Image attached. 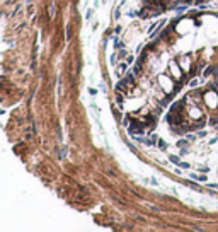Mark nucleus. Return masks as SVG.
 I'll use <instances>...</instances> for the list:
<instances>
[{"label": "nucleus", "mask_w": 218, "mask_h": 232, "mask_svg": "<svg viewBox=\"0 0 218 232\" xmlns=\"http://www.w3.org/2000/svg\"><path fill=\"white\" fill-rule=\"evenodd\" d=\"M211 125H218V116H213L211 118Z\"/></svg>", "instance_id": "obj_21"}, {"label": "nucleus", "mask_w": 218, "mask_h": 232, "mask_svg": "<svg viewBox=\"0 0 218 232\" xmlns=\"http://www.w3.org/2000/svg\"><path fill=\"white\" fill-rule=\"evenodd\" d=\"M54 14H56V9H54V5H49V17H53Z\"/></svg>", "instance_id": "obj_13"}, {"label": "nucleus", "mask_w": 218, "mask_h": 232, "mask_svg": "<svg viewBox=\"0 0 218 232\" xmlns=\"http://www.w3.org/2000/svg\"><path fill=\"white\" fill-rule=\"evenodd\" d=\"M187 114H189V118H192V119H201V109L198 108V104H192V108L187 109Z\"/></svg>", "instance_id": "obj_4"}, {"label": "nucleus", "mask_w": 218, "mask_h": 232, "mask_svg": "<svg viewBox=\"0 0 218 232\" xmlns=\"http://www.w3.org/2000/svg\"><path fill=\"white\" fill-rule=\"evenodd\" d=\"M187 143H189V140H187V138H184V140H181V142H177V145H179L181 148H186Z\"/></svg>", "instance_id": "obj_8"}, {"label": "nucleus", "mask_w": 218, "mask_h": 232, "mask_svg": "<svg viewBox=\"0 0 218 232\" xmlns=\"http://www.w3.org/2000/svg\"><path fill=\"white\" fill-rule=\"evenodd\" d=\"M169 74H170V77H172V79H176V80H179V82L184 79V74H182V70H181V67L177 65L176 60H170L169 61Z\"/></svg>", "instance_id": "obj_1"}, {"label": "nucleus", "mask_w": 218, "mask_h": 232, "mask_svg": "<svg viewBox=\"0 0 218 232\" xmlns=\"http://www.w3.org/2000/svg\"><path fill=\"white\" fill-rule=\"evenodd\" d=\"M170 162H174V164H177V166H179V164H181V161H179V157H176V155H170Z\"/></svg>", "instance_id": "obj_11"}, {"label": "nucleus", "mask_w": 218, "mask_h": 232, "mask_svg": "<svg viewBox=\"0 0 218 232\" xmlns=\"http://www.w3.org/2000/svg\"><path fill=\"white\" fill-rule=\"evenodd\" d=\"M213 70H215V67H208V68H206V70H205V75H210V74H211Z\"/></svg>", "instance_id": "obj_18"}, {"label": "nucleus", "mask_w": 218, "mask_h": 232, "mask_svg": "<svg viewBox=\"0 0 218 232\" xmlns=\"http://www.w3.org/2000/svg\"><path fill=\"white\" fill-rule=\"evenodd\" d=\"M199 171H201V172H208V167H206V166H201V167H199Z\"/></svg>", "instance_id": "obj_22"}, {"label": "nucleus", "mask_w": 218, "mask_h": 232, "mask_svg": "<svg viewBox=\"0 0 218 232\" xmlns=\"http://www.w3.org/2000/svg\"><path fill=\"white\" fill-rule=\"evenodd\" d=\"M126 72V65H119L118 67V75H123Z\"/></svg>", "instance_id": "obj_9"}, {"label": "nucleus", "mask_w": 218, "mask_h": 232, "mask_svg": "<svg viewBox=\"0 0 218 232\" xmlns=\"http://www.w3.org/2000/svg\"><path fill=\"white\" fill-rule=\"evenodd\" d=\"M189 85H191V87H196V85H198V80H192Z\"/></svg>", "instance_id": "obj_25"}, {"label": "nucleus", "mask_w": 218, "mask_h": 232, "mask_svg": "<svg viewBox=\"0 0 218 232\" xmlns=\"http://www.w3.org/2000/svg\"><path fill=\"white\" fill-rule=\"evenodd\" d=\"M67 38H68V39L72 38V27H70V26L67 27Z\"/></svg>", "instance_id": "obj_19"}, {"label": "nucleus", "mask_w": 218, "mask_h": 232, "mask_svg": "<svg viewBox=\"0 0 218 232\" xmlns=\"http://www.w3.org/2000/svg\"><path fill=\"white\" fill-rule=\"evenodd\" d=\"M186 138L189 140V142H194V140H196V135H191V133H186Z\"/></svg>", "instance_id": "obj_14"}, {"label": "nucleus", "mask_w": 218, "mask_h": 232, "mask_svg": "<svg viewBox=\"0 0 218 232\" xmlns=\"http://www.w3.org/2000/svg\"><path fill=\"white\" fill-rule=\"evenodd\" d=\"M116 99H118V103H119V104H123V96H121V92L116 94Z\"/></svg>", "instance_id": "obj_17"}, {"label": "nucleus", "mask_w": 218, "mask_h": 232, "mask_svg": "<svg viewBox=\"0 0 218 232\" xmlns=\"http://www.w3.org/2000/svg\"><path fill=\"white\" fill-rule=\"evenodd\" d=\"M206 186H208V188H211V190H215V188H218L216 184H213V183H208V184H206Z\"/></svg>", "instance_id": "obj_23"}, {"label": "nucleus", "mask_w": 218, "mask_h": 232, "mask_svg": "<svg viewBox=\"0 0 218 232\" xmlns=\"http://www.w3.org/2000/svg\"><path fill=\"white\" fill-rule=\"evenodd\" d=\"M155 142H158V140H157V137H155V135H150L147 140H145V143H147V145H155Z\"/></svg>", "instance_id": "obj_6"}, {"label": "nucleus", "mask_w": 218, "mask_h": 232, "mask_svg": "<svg viewBox=\"0 0 218 232\" xmlns=\"http://www.w3.org/2000/svg\"><path fill=\"white\" fill-rule=\"evenodd\" d=\"M145 128H147V125H145L143 121H131V123H130L128 132H130V135H133L135 132H136V133H143Z\"/></svg>", "instance_id": "obj_2"}, {"label": "nucleus", "mask_w": 218, "mask_h": 232, "mask_svg": "<svg viewBox=\"0 0 218 232\" xmlns=\"http://www.w3.org/2000/svg\"><path fill=\"white\" fill-rule=\"evenodd\" d=\"M141 65H143V63H140V61H138V63L135 65V67H133V72H135V75H136V74H140V72H141Z\"/></svg>", "instance_id": "obj_7"}, {"label": "nucleus", "mask_w": 218, "mask_h": 232, "mask_svg": "<svg viewBox=\"0 0 218 232\" xmlns=\"http://www.w3.org/2000/svg\"><path fill=\"white\" fill-rule=\"evenodd\" d=\"M128 84H130V80L126 77L123 79V80H119L118 84H116V92H126V90H128V87H126V85H128ZM130 85H131V84H130Z\"/></svg>", "instance_id": "obj_5"}, {"label": "nucleus", "mask_w": 218, "mask_h": 232, "mask_svg": "<svg viewBox=\"0 0 218 232\" xmlns=\"http://www.w3.org/2000/svg\"><path fill=\"white\" fill-rule=\"evenodd\" d=\"M186 7H187V5H179V7H176V12H184V10H186Z\"/></svg>", "instance_id": "obj_15"}, {"label": "nucleus", "mask_w": 218, "mask_h": 232, "mask_svg": "<svg viewBox=\"0 0 218 232\" xmlns=\"http://www.w3.org/2000/svg\"><path fill=\"white\" fill-rule=\"evenodd\" d=\"M148 208H150V210H153V212H158V206H155V205H150V203H148Z\"/></svg>", "instance_id": "obj_20"}, {"label": "nucleus", "mask_w": 218, "mask_h": 232, "mask_svg": "<svg viewBox=\"0 0 218 232\" xmlns=\"http://www.w3.org/2000/svg\"><path fill=\"white\" fill-rule=\"evenodd\" d=\"M145 58H147V51H145V53H141V55L138 56V61H140V63H143V61H145Z\"/></svg>", "instance_id": "obj_12"}, {"label": "nucleus", "mask_w": 218, "mask_h": 232, "mask_svg": "<svg viewBox=\"0 0 218 232\" xmlns=\"http://www.w3.org/2000/svg\"><path fill=\"white\" fill-rule=\"evenodd\" d=\"M126 55H128V53H126V50H119V53H118V56H119V58H125Z\"/></svg>", "instance_id": "obj_16"}, {"label": "nucleus", "mask_w": 218, "mask_h": 232, "mask_svg": "<svg viewBox=\"0 0 218 232\" xmlns=\"http://www.w3.org/2000/svg\"><path fill=\"white\" fill-rule=\"evenodd\" d=\"M201 99H203V92L201 90H194L192 94H187L184 101H186V103H192V104H199Z\"/></svg>", "instance_id": "obj_3"}, {"label": "nucleus", "mask_w": 218, "mask_h": 232, "mask_svg": "<svg viewBox=\"0 0 218 232\" xmlns=\"http://www.w3.org/2000/svg\"><path fill=\"white\" fill-rule=\"evenodd\" d=\"M198 137H201V138H203V137H206V132H199V133H198Z\"/></svg>", "instance_id": "obj_24"}, {"label": "nucleus", "mask_w": 218, "mask_h": 232, "mask_svg": "<svg viewBox=\"0 0 218 232\" xmlns=\"http://www.w3.org/2000/svg\"><path fill=\"white\" fill-rule=\"evenodd\" d=\"M167 147H169V145H167L165 142H164V140H158V148H162V150H165Z\"/></svg>", "instance_id": "obj_10"}]
</instances>
